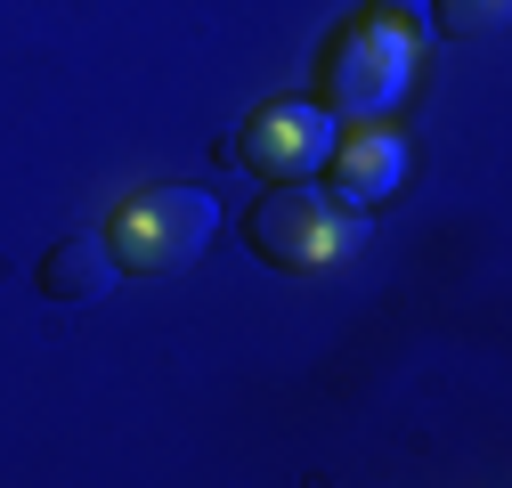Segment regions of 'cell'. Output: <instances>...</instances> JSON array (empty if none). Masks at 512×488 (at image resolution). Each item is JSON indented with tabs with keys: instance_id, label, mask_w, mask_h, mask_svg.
<instances>
[{
	"instance_id": "cell-1",
	"label": "cell",
	"mask_w": 512,
	"mask_h": 488,
	"mask_svg": "<svg viewBox=\"0 0 512 488\" xmlns=\"http://www.w3.org/2000/svg\"><path fill=\"white\" fill-rule=\"evenodd\" d=\"M415 57H423V17L415 0H366V9L326 41L317 57V90H326L334 122H374L391 114L415 82Z\"/></svg>"
},
{
	"instance_id": "cell-2",
	"label": "cell",
	"mask_w": 512,
	"mask_h": 488,
	"mask_svg": "<svg viewBox=\"0 0 512 488\" xmlns=\"http://www.w3.org/2000/svg\"><path fill=\"white\" fill-rule=\"evenodd\" d=\"M358 236H366V212L334 204L326 188H309V179H269L261 204L244 212V244L261 253L269 269L285 277H326L358 253Z\"/></svg>"
},
{
	"instance_id": "cell-3",
	"label": "cell",
	"mask_w": 512,
	"mask_h": 488,
	"mask_svg": "<svg viewBox=\"0 0 512 488\" xmlns=\"http://www.w3.org/2000/svg\"><path fill=\"white\" fill-rule=\"evenodd\" d=\"M220 204L204 188H139L106 212V253L122 277H171L212 244Z\"/></svg>"
},
{
	"instance_id": "cell-4",
	"label": "cell",
	"mask_w": 512,
	"mask_h": 488,
	"mask_svg": "<svg viewBox=\"0 0 512 488\" xmlns=\"http://www.w3.org/2000/svg\"><path fill=\"white\" fill-rule=\"evenodd\" d=\"M334 131L342 122L326 114V106H309V98H269V106H252L244 114V131H236V163L261 179H309V171H326V155H334Z\"/></svg>"
},
{
	"instance_id": "cell-5",
	"label": "cell",
	"mask_w": 512,
	"mask_h": 488,
	"mask_svg": "<svg viewBox=\"0 0 512 488\" xmlns=\"http://www.w3.org/2000/svg\"><path fill=\"white\" fill-rule=\"evenodd\" d=\"M326 171H334V204H350V212H366V204H382L407 179V139L391 131V122H350V131H334V155H326Z\"/></svg>"
},
{
	"instance_id": "cell-6",
	"label": "cell",
	"mask_w": 512,
	"mask_h": 488,
	"mask_svg": "<svg viewBox=\"0 0 512 488\" xmlns=\"http://www.w3.org/2000/svg\"><path fill=\"white\" fill-rule=\"evenodd\" d=\"M114 253H106V236H57L49 253H41V293L49 301H98L114 285Z\"/></svg>"
},
{
	"instance_id": "cell-7",
	"label": "cell",
	"mask_w": 512,
	"mask_h": 488,
	"mask_svg": "<svg viewBox=\"0 0 512 488\" xmlns=\"http://www.w3.org/2000/svg\"><path fill=\"white\" fill-rule=\"evenodd\" d=\"M504 9H512V0H431V17H439L447 33H496Z\"/></svg>"
}]
</instances>
